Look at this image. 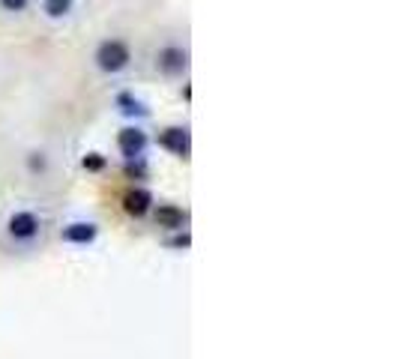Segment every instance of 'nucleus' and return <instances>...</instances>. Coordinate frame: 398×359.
Here are the masks:
<instances>
[{
    "label": "nucleus",
    "mask_w": 398,
    "mask_h": 359,
    "mask_svg": "<svg viewBox=\"0 0 398 359\" xmlns=\"http://www.w3.org/2000/svg\"><path fill=\"white\" fill-rule=\"evenodd\" d=\"M39 234H42V219L31 210H18L6 219V237L16 246H33Z\"/></svg>",
    "instance_id": "f257e3e1"
},
{
    "label": "nucleus",
    "mask_w": 398,
    "mask_h": 359,
    "mask_svg": "<svg viewBox=\"0 0 398 359\" xmlns=\"http://www.w3.org/2000/svg\"><path fill=\"white\" fill-rule=\"evenodd\" d=\"M96 63H99V69H105V72H120L126 63H129V48H126L123 42H117V39H108V42L99 45Z\"/></svg>",
    "instance_id": "f03ea898"
},
{
    "label": "nucleus",
    "mask_w": 398,
    "mask_h": 359,
    "mask_svg": "<svg viewBox=\"0 0 398 359\" xmlns=\"http://www.w3.org/2000/svg\"><path fill=\"white\" fill-rule=\"evenodd\" d=\"M117 147H120V153L126 156V159H138L141 153H144V147H147V135L141 132V129H123L120 132V138H117Z\"/></svg>",
    "instance_id": "7ed1b4c3"
},
{
    "label": "nucleus",
    "mask_w": 398,
    "mask_h": 359,
    "mask_svg": "<svg viewBox=\"0 0 398 359\" xmlns=\"http://www.w3.org/2000/svg\"><path fill=\"white\" fill-rule=\"evenodd\" d=\"M159 144H162L165 150H171V153L186 156L189 153V129H180V126L165 129V132L159 135Z\"/></svg>",
    "instance_id": "20e7f679"
},
{
    "label": "nucleus",
    "mask_w": 398,
    "mask_h": 359,
    "mask_svg": "<svg viewBox=\"0 0 398 359\" xmlns=\"http://www.w3.org/2000/svg\"><path fill=\"white\" fill-rule=\"evenodd\" d=\"M189 66V57L183 48H165L159 51V69L168 72V75H177V72H183Z\"/></svg>",
    "instance_id": "39448f33"
},
{
    "label": "nucleus",
    "mask_w": 398,
    "mask_h": 359,
    "mask_svg": "<svg viewBox=\"0 0 398 359\" xmlns=\"http://www.w3.org/2000/svg\"><path fill=\"white\" fill-rule=\"evenodd\" d=\"M183 222H186V213H183L180 207L162 204L159 210H156V225H159V227H168V231H177V227H183Z\"/></svg>",
    "instance_id": "423d86ee"
},
{
    "label": "nucleus",
    "mask_w": 398,
    "mask_h": 359,
    "mask_svg": "<svg viewBox=\"0 0 398 359\" xmlns=\"http://www.w3.org/2000/svg\"><path fill=\"white\" fill-rule=\"evenodd\" d=\"M150 192L147 189H132V192H126L123 198V210L129 213V215H144L150 210Z\"/></svg>",
    "instance_id": "0eeeda50"
},
{
    "label": "nucleus",
    "mask_w": 398,
    "mask_h": 359,
    "mask_svg": "<svg viewBox=\"0 0 398 359\" xmlns=\"http://www.w3.org/2000/svg\"><path fill=\"white\" fill-rule=\"evenodd\" d=\"M66 240H72V242H87L96 237V227L93 225H72V227H66L63 231Z\"/></svg>",
    "instance_id": "6e6552de"
},
{
    "label": "nucleus",
    "mask_w": 398,
    "mask_h": 359,
    "mask_svg": "<svg viewBox=\"0 0 398 359\" xmlns=\"http://www.w3.org/2000/svg\"><path fill=\"white\" fill-rule=\"evenodd\" d=\"M117 105H120L123 114H138V117H144V114H147V108L141 105L132 93H120V96H117Z\"/></svg>",
    "instance_id": "1a4fd4ad"
},
{
    "label": "nucleus",
    "mask_w": 398,
    "mask_h": 359,
    "mask_svg": "<svg viewBox=\"0 0 398 359\" xmlns=\"http://www.w3.org/2000/svg\"><path fill=\"white\" fill-rule=\"evenodd\" d=\"M69 6H72V0H45V12L51 18H60L69 12Z\"/></svg>",
    "instance_id": "9d476101"
},
{
    "label": "nucleus",
    "mask_w": 398,
    "mask_h": 359,
    "mask_svg": "<svg viewBox=\"0 0 398 359\" xmlns=\"http://www.w3.org/2000/svg\"><path fill=\"white\" fill-rule=\"evenodd\" d=\"M84 168H87V171H102L105 168V159L99 153H90V156H84Z\"/></svg>",
    "instance_id": "9b49d317"
},
{
    "label": "nucleus",
    "mask_w": 398,
    "mask_h": 359,
    "mask_svg": "<svg viewBox=\"0 0 398 359\" xmlns=\"http://www.w3.org/2000/svg\"><path fill=\"white\" fill-rule=\"evenodd\" d=\"M0 4H4V9H9V12H18V9L27 6V0H0Z\"/></svg>",
    "instance_id": "f8f14e48"
},
{
    "label": "nucleus",
    "mask_w": 398,
    "mask_h": 359,
    "mask_svg": "<svg viewBox=\"0 0 398 359\" xmlns=\"http://www.w3.org/2000/svg\"><path fill=\"white\" fill-rule=\"evenodd\" d=\"M126 174H129V177H144V165H141V162L132 165V162H129V165H126Z\"/></svg>",
    "instance_id": "ddd939ff"
}]
</instances>
